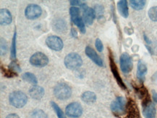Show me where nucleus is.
I'll return each instance as SVG.
<instances>
[{
	"instance_id": "nucleus-11",
	"label": "nucleus",
	"mask_w": 157,
	"mask_h": 118,
	"mask_svg": "<svg viewBox=\"0 0 157 118\" xmlns=\"http://www.w3.org/2000/svg\"><path fill=\"white\" fill-rule=\"evenodd\" d=\"M48 47L54 51H60L63 48V41L59 37L56 36H50L46 40Z\"/></svg>"
},
{
	"instance_id": "nucleus-14",
	"label": "nucleus",
	"mask_w": 157,
	"mask_h": 118,
	"mask_svg": "<svg viewBox=\"0 0 157 118\" xmlns=\"http://www.w3.org/2000/svg\"><path fill=\"white\" fill-rule=\"evenodd\" d=\"M85 51L86 55H87L88 57L98 66L102 67V66L104 65L103 61H102L101 58L97 55V53L96 52V51L93 49V48H91L90 47H86Z\"/></svg>"
},
{
	"instance_id": "nucleus-17",
	"label": "nucleus",
	"mask_w": 157,
	"mask_h": 118,
	"mask_svg": "<svg viewBox=\"0 0 157 118\" xmlns=\"http://www.w3.org/2000/svg\"><path fill=\"white\" fill-rule=\"evenodd\" d=\"M44 89L39 86H34L31 88L29 91V94L34 99H41L44 95Z\"/></svg>"
},
{
	"instance_id": "nucleus-18",
	"label": "nucleus",
	"mask_w": 157,
	"mask_h": 118,
	"mask_svg": "<svg viewBox=\"0 0 157 118\" xmlns=\"http://www.w3.org/2000/svg\"><path fill=\"white\" fill-rule=\"evenodd\" d=\"M147 73V67L141 60L138 62V68H137V78L140 81H144L145 80Z\"/></svg>"
},
{
	"instance_id": "nucleus-22",
	"label": "nucleus",
	"mask_w": 157,
	"mask_h": 118,
	"mask_svg": "<svg viewBox=\"0 0 157 118\" xmlns=\"http://www.w3.org/2000/svg\"><path fill=\"white\" fill-rule=\"evenodd\" d=\"M22 78H23V79L25 81L29 82L30 83L34 84V85H36V84H37L38 83L37 78H36L35 75H33V73H25L23 75H22Z\"/></svg>"
},
{
	"instance_id": "nucleus-13",
	"label": "nucleus",
	"mask_w": 157,
	"mask_h": 118,
	"mask_svg": "<svg viewBox=\"0 0 157 118\" xmlns=\"http://www.w3.org/2000/svg\"><path fill=\"white\" fill-rule=\"evenodd\" d=\"M83 10V21L88 25H92L96 17L95 10L85 5L82 7Z\"/></svg>"
},
{
	"instance_id": "nucleus-24",
	"label": "nucleus",
	"mask_w": 157,
	"mask_h": 118,
	"mask_svg": "<svg viewBox=\"0 0 157 118\" xmlns=\"http://www.w3.org/2000/svg\"><path fill=\"white\" fill-rule=\"evenodd\" d=\"M1 71L4 76L6 78H11L17 76V73H16L13 70H11L10 68H5V67H3V66H2L1 67Z\"/></svg>"
},
{
	"instance_id": "nucleus-20",
	"label": "nucleus",
	"mask_w": 157,
	"mask_h": 118,
	"mask_svg": "<svg viewBox=\"0 0 157 118\" xmlns=\"http://www.w3.org/2000/svg\"><path fill=\"white\" fill-rule=\"evenodd\" d=\"M81 99L84 102L87 104H92L96 101V95L92 91H86L82 94Z\"/></svg>"
},
{
	"instance_id": "nucleus-6",
	"label": "nucleus",
	"mask_w": 157,
	"mask_h": 118,
	"mask_svg": "<svg viewBox=\"0 0 157 118\" xmlns=\"http://www.w3.org/2000/svg\"><path fill=\"white\" fill-rule=\"evenodd\" d=\"M30 63L36 67H44L49 63V59L42 52H36L30 58Z\"/></svg>"
},
{
	"instance_id": "nucleus-23",
	"label": "nucleus",
	"mask_w": 157,
	"mask_h": 118,
	"mask_svg": "<svg viewBox=\"0 0 157 118\" xmlns=\"http://www.w3.org/2000/svg\"><path fill=\"white\" fill-rule=\"evenodd\" d=\"M16 37H17V33L16 30H15L10 47V57L12 59H15L16 58Z\"/></svg>"
},
{
	"instance_id": "nucleus-15",
	"label": "nucleus",
	"mask_w": 157,
	"mask_h": 118,
	"mask_svg": "<svg viewBox=\"0 0 157 118\" xmlns=\"http://www.w3.org/2000/svg\"><path fill=\"white\" fill-rule=\"evenodd\" d=\"M156 113V107L151 101L143 107V115L146 118H155Z\"/></svg>"
},
{
	"instance_id": "nucleus-30",
	"label": "nucleus",
	"mask_w": 157,
	"mask_h": 118,
	"mask_svg": "<svg viewBox=\"0 0 157 118\" xmlns=\"http://www.w3.org/2000/svg\"><path fill=\"white\" fill-rule=\"evenodd\" d=\"M103 12H104V9L102 6H101L99 5H97L95 6L96 15L98 16V19H99L101 17H102V15H103Z\"/></svg>"
},
{
	"instance_id": "nucleus-5",
	"label": "nucleus",
	"mask_w": 157,
	"mask_h": 118,
	"mask_svg": "<svg viewBox=\"0 0 157 118\" xmlns=\"http://www.w3.org/2000/svg\"><path fill=\"white\" fill-rule=\"evenodd\" d=\"M127 103L125 99L122 97L116 98L111 104V109L112 112L116 115H122L126 112Z\"/></svg>"
},
{
	"instance_id": "nucleus-33",
	"label": "nucleus",
	"mask_w": 157,
	"mask_h": 118,
	"mask_svg": "<svg viewBox=\"0 0 157 118\" xmlns=\"http://www.w3.org/2000/svg\"><path fill=\"white\" fill-rule=\"evenodd\" d=\"M152 96H153V99L155 103H157V93L155 91H152Z\"/></svg>"
},
{
	"instance_id": "nucleus-16",
	"label": "nucleus",
	"mask_w": 157,
	"mask_h": 118,
	"mask_svg": "<svg viewBox=\"0 0 157 118\" xmlns=\"http://www.w3.org/2000/svg\"><path fill=\"white\" fill-rule=\"evenodd\" d=\"M12 20V15L8 10L7 9H1L0 10V24L1 25H9L11 23Z\"/></svg>"
},
{
	"instance_id": "nucleus-31",
	"label": "nucleus",
	"mask_w": 157,
	"mask_h": 118,
	"mask_svg": "<svg viewBox=\"0 0 157 118\" xmlns=\"http://www.w3.org/2000/svg\"><path fill=\"white\" fill-rule=\"evenodd\" d=\"M95 46L96 47V49H97L98 51H100V52H101V51H103V49H104L103 44H102L101 41L99 39H96Z\"/></svg>"
},
{
	"instance_id": "nucleus-21",
	"label": "nucleus",
	"mask_w": 157,
	"mask_h": 118,
	"mask_svg": "<svg viewBox=\"0 0 157 118\" xmlns=\"http://www.w3.org/2000/svg\"><path fill=\"white\" fill-rule=\"evenodd\" d=\"M130 5L132 9L136 10H140L146 5V1L144 0H130Z\"/></svg>"
},
{
	"instance_id": "nucleus-2",
	"label": "nucleus",
	"mask_w": 157,
	"mask_h": 118,
	"mask_svg": "<svg viewBox=\"0 0 157 118\" xmlns=\"http://www.w3.org/2000/svg\"><path fill=\"white\" fill-rule=\"evenodd\" d=\"M64 65L70 70H76L79 68L82 64V59L77 53H70L64 58Z\"/></svg>"
},
{
	"instance_id": "nucleus-19",
	"label": "nucleus",
	"mask_w": 157,
	"mask_h": 118,
	"mask_svg": "<svg viewBox=\"0 0 157 118\" xmlns=\"http://www.w3.org/2000/svg\"><path fill=\"white\" fill-rule=\"evenodd\" d=\"M117 9L119 13L121 15L122 17L124 18H127L129 15V11H128V2L126 0H121L119 1L117 3Z\"/></svg>"
},
{
	"instance_id": "nucleus-28",
	"label": "nucleus",
	"mask_w": 157,
	"mask_h": 118,
	"mask_svg": "<svg viewBox=\"0 0 157 118\" xmlns=\"http://www.w3.org/2000/svg\"><path fill=\"white\" fill-rule=\"evenodd\" d=\"M9 68L16 73H19L21 72V68L20 67L19 65H18L15 61H13L10 64Z\"/></svg>"
},
{
	"instance_id": "nucleus-29",
	"label": "nucleus",
	"mask_w": 157,
	"mask_h": 118,
	"mask_svg": "<svg viewBox=\"0 0 157 118\" xmlns=\"http://www.w3.org/2000/svg\"><path fill=\"white\" fill-rule=\"evenodd\" d=\"M7 42L3 38H1V55H5L7 52Z\"/></svg>"
},
{
	"instance_id": "nucleus-27",
	"label": "nucleus",
	"mask_w": 157,
	"mask_h": 118,
	"mask_svg": "<svg viewBox=\"0 0 157 118\" xmlns=\"http://www.w3.org/2000/svg\"><path fill=\"white\" fill-rule=\"evenodd\" d=\"M148 17L152 21H157V7H152L149 9L148 12Z\"/></svg>"
},
{
	"instance_id": "nucleus-35",
	"label": "nucleus",
	"mask_w": 157,
	"mask_h": 118,
	"mask_svg": "<svg viewBox=\"0 0 157 118\" xmlns=\"http://www.w3.org/2000/svg\"><path fill=\"white\" fill-rule=\"evenodd\" d=\"M6 118H20V117L16 114H10V115H7Z\"/></svg>"
},
{
	"instance_id": "nucleus-36",
	"label": "nucleus",
	"mask_w": 157,
	"mask_h": 118,
	"mask_svg": "<svg viewBox=\"0 0 157 118\" xmlns=\"http://www.w3.org/2000/svg\"><path fill=\"white\" fill-rule=\"evenodd\" d=\"M144 39H145V41H146V43H147V44H151V41L150 40L148 39V37H147L145 35V34L144 35Z\"/></svg>"
},
{
	"instance_id": "nucleus-25",
	"label": "nucleus",
	"mask_w": 157,
	"mask_h": 118,
	"mask_svg": "<svg viewBox=\"0 0 157 118\" xmlns=\"http://www.w3.org/2000/svg\"><path fill=\"white\" fill-rule=\"evenodd\" d=\"M30 118H47V115L41 109H35L31 112Z\"/></svg>"
},
{
	"instance_id": "nucleus-4",
	"label": "nucleus",
	"mask_w": 157,
	"mask_h": 118,
	"mask_svg": "<svg viewBox=\"0 0 157 118\" xmlns=\"http://www.w3.org/2000/svg\"><path fill=\"white\" fill-rule=\"evenodd\" d=\"M70 14L71 20L76 26L78 27L80 29V32L82 33H86V26L85 23H84L83 20L80 16V10L79 8L76 7H72L70 9Z\"/></svg>"
},
{
	"instance_id": "nucleus-8",
	"label": "nucleus",
	"mask_w": 157,
	"mask_h": 118,
	"mask_svg": "<svg viewBox=\"0 0 157 118\" xmlns=\"http://www.w3.org/2000/svg\"><path fill=\"white\" fill-rule=\"evenodd\" d=\"M120 63L121 70L124 73H129L132 70L133 64H132V58L128 53L124 52L122 54L120 57Z\"/></svg>"
},
{
	"instance_id": "nucleus-34",
	"label": "nucleus",
	"mask_w": 157,
	"mask_h": 118,
	"mask_svg": "<svg viewBox=\"0 0 157 118\" xmlns=\"http://www.w3.org/2000/svg\"><path fill=\"white\" fill-rule=\"evenodd\" d=\"M71 32H72V36L73 37H77V36H78V33H77V31H76V30L74 29V28H72V29H71Z\"/></svg>"
},
{
	"instance_id": "nucleus-9",
	"label": "nucleus",
	"mask_w": 157,
	"mask_h": 118,
	"mask_svg": "<svg viewBox=\"0 0 157 118\" xmlns=\"http://www.w3.org/2000/svg\"><path fill=\"white\" fill-rule=\"evenodd\" d=\"M42 13V10L40 6L32 4L29 5L25 8V17L29 20H34L38 18L41 16Z\"/></svg>"
},
{
	"instance_id": "nucleus-26",
	"label": "nucleus",
	"mask_w": 157,
	"mask_h": 118,
	"mask_svg": "<svg viewBox=\"0 0 157 118\" xmlns=\"http://www.w3.org/2000/svg\"><path fill=\"white\" fill-rule=\"evenodd\" d=\"M51 105L52 107L53 108V109L55 112V113L57 114L58 118H66V116L64 115V114L63 113V112L61 109H60L59 106H58L57 104L54 101H51Z\"/></svg>"
},
{
	"instance_id": "nucleus-32",
	"label": "nucleus",
	"mask_w": 157,
	"mask_h": 118,
	"mask_svg": "<svg viewBox=\"0 0 157 118\" xmlns=\"http://www.w3.org/2000/svg\"><path fill=\"white\" fill-rule=\"evenodd\" d=\"M70 5L73 6H75V5L80 6V7H82V6L85 5V3H82L80 1H75V0L72 1V0H71V1H70Z\"/></svg>"
},
{
	"instance_id": "nucleus-10",
	"label": "nucleus",
	"mask_w": 157,
	"mask_h": 118,
	"mask_svg": "<svg viewBox=\"0 0 157 118\" xmlns=\"http://www.w3.org/2000/svg\"><path fill=\"white\" fill-rule=\"evenodd\" d=\"M109 66H110L111 71H112V74H113L114 78H115L117 82L118 85L120 86L121 87L123 90H126L127 87H126L125 84L124 83L123 81H122V79L121 78V76H120V73H119L116 64H115V63H114V58H113V57H112V55L111 52L109 55Z\"/></svg>"
},
{
	"instance_id": "nucleus-7",
	"label": "nucleus",
	"mask_w": 157,
	"mask_h": 118,
	"mask_svg": "<svg viewBox=\"0 0 157 118\" xmlns=\"http://www.w3.org/2000/svg\"><path fill=\"white\" fill-rule=\"evenodd\" d=\"M65 113L68 117L72 118H78L81 116L82 108L81 105L78 102H72L67 106L65 109Z\"/></svg>"
},
{
	"instance_id": "nucleus-12",
	"label": "nucleus",
	"mask_w": 157,
	"mask_h": 118,
	"mask_svg": "<svg viewBox=\"0 0 157 118\" xmlns=\"http://www.w3.org/2000/svg\"><path fill=\"white\" fill-rule=\"evenodd\" d=\"M126 118H140L139 109L133 100L130 99L127 103Z\"/></svg>"
},
{
	"instance_id": "nucleus-1",
	"label": "nucleus",
	"mask_w": 157,
	"mask_h": 118,
	"mask_svg": "<svg viewBox=\"0 0 157 118\" xmlns=\"http://www.w3.org/2000/svg\"><path fill=\"white\" fill-rule=\"evenodd\" d=\"M9 101L11 105L16 108H22L26 105L28 101L27 96L20 91H13L9 96Z\"/></svg>"
},
{
	"instance_id": "nucleus-3",
	"label": "nucleus",
	"mask_w": 157,
	"mask_h": 118,
	"mask_svg": "<svg viewBox=\"0 0 157 118\" xmlns=\"http://www.w3.org/2000/svg\"><path fill=\"white\" fill-rule=\"evenodd\" d=\"M54 93L58 99L67 100L71 97L72 89L67 84L61 83L54 87Z\"/></svg>"
}]
</instances>
